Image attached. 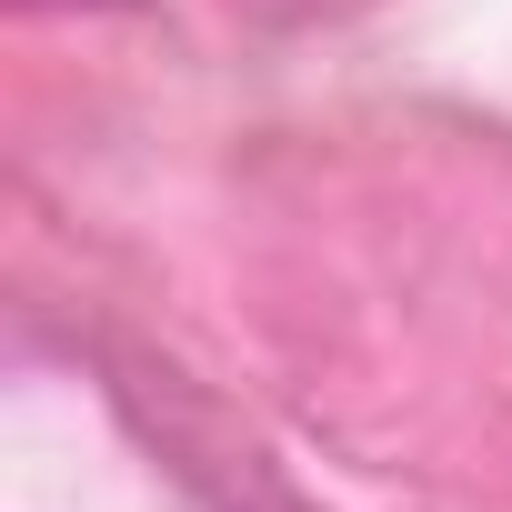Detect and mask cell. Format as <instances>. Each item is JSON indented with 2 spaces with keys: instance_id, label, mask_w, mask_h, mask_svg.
Returning <instances> with one entry per match:
<instances>
[{
  "instance_id": "cell-2",
  "label": "cell",
  "mask_w": 512,
  "mask_h": 512,
  "mask_svg": "<svg viewBox=\"0 0 512 512\" xmlns=\"http://www.w3.org/2000/svg\"><path fill=\"white\" fill-rule=\"evenodd\" d=\"M272 512H292V502H272Z\"/></svg>"
},
{
  "instance_id": "cell-1",
  "label": "cell",
  "mask_w": 512,
  "mask_h": 512,
  "mask_svg": "<svg viewBox=\"0 0 512 512\" xmlns=\"http://www.w3.org/2000/svg\"><path fill=\"white\" fill-rule=\"evenodd\" d=\"M81 11H121V0H81Z\"/></svg>"
}]
</instances>
